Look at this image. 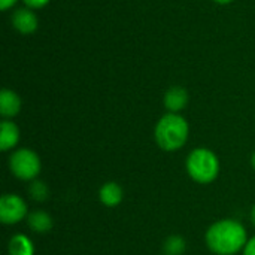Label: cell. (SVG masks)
<instances>
[{"mask_svg":"<svg viewBox=\"0 0 255 255\" xmlns=\"http://www.w3.org/2000/svg\"><path fill=\"white\" fill-rule=\"evenodd\" d=\"M205 241L214 254L236 255L244 251L248 233L244 224L236 220H220L208 229Z\"/></svg>","mask_w":255,"mask_h":255,"instance_id":"6da1fadb","label":"cell"},{"mask_svg":"<svg viewBox=\"0 0 255 255\" xmlns=\"http://www.w3.org/2000/svg\"><path fill=\"white\" fill-rule=\"evenodd\" d=\"M190 134V126L187 120L179 114H166L163 115L154 130V137L157 145L167 152H175L181 149Z\"/></svg>","mask_w":255,"mask_h":255,"instance_id":"7a4b0ae2","label":"cell"},{"mask_svg":"<svg viewBox=\"0 0 255 255\" xmlns=\"http://www.w3.org/2000/svg\"><path fill=\"white\" fill-rule=\"evenodd\" d=\"M185 169L197 184H211L220 175V160L209 148H196L188 154Z\"/></svg>","mask_w":255,"mask_h":255,"instance_id":"3957f363","label":"cell"},{"mask_svg":"<svg viewBox=\"0 0 255 255\" xmlns=\"http://www.w3.org/2000/svg\"><path fill=\"white\" fill-rule=\"evenodd\" d=\"M12 175L21 181H34L40 173L42 163L39 155L30 148H18L9 157Z\"/></svg>","mask_w":255,"mask_h":255,"instance_id":"277c9868","label":"cell"},{"mask_svg":"<svg viewBox=\"0 0 255 255\" xmlns=\"http://www.w3.org/2000/svg\"><path fill=\"white\" fill-rule=\"evenodd\" d=\"M27 203L18 194H3L0 199V221L13 226L27 218Z\"/></svg>","mask_w":255,"mask_h":255,"instance_id":"5b68a950","label":"cell"},{"mask_svg":"<svg viewBox=\"0 0 255 255\" xmlns=\"http://www.w3.org/2000/svg\"><path fill=\"white\" fill-rule=\"evenodd\" d=\"M12 25L15 30L21 34H31L37 28V16L33 12V9L28 7H19L13 12L12 18Z\"/></svg>","mask_w":255,"mask_h":255,"instance_id":"8992f818","label":"cell"},{"mask_svg":"<svg viewBox=\"0 0 255 255\" xmlns=\"http://www.w3.org/2000/svg\"><path fill=\"white\" fill-rule=\"evenodd\" d=\"M188 91L182 87H172L166 91L163 103L164 108L172 114H179L188 105Z\"/></svg>","mask_w":255,"mask_h":255,"instance_id":"52a82bcc","label":"cell"},{"mask_svg":"<svg viewBox=\"0 0 255 255\" xmlns=\"http://www.w3.org/2000/svg\"><path fill=\"white\" fill-rule=\"evenodd\" d=\"M21 111V99L19 96L7 88H3L0 93V114L4 120L13 118Z\"/></svg>","mask_w":255,"mask_h":255,"instance_id":"ba28073f","label":"cell"},{"mask_svg":"<svg viewBox=\"0 0 255 255\" xmlns=\"http://www.w3.org/2000/svg\"><path fill=\"white\" fill-rule=\"evenodd\" d=\"M123 197H124V191H123L121 185L114 181L105 182L99 190V199H100L102 205H105L106 208L118 206L123 202Z\"/></svg>","mask_w":255,"mask_h":255,"instance_id":"9c48e42d","label":"cell"},{"mask_svg":"<svg viewBox=\"0 0 255 255\" xmlns=\"http://www.w3.org/2000/svg\"><path fill=\"white\" fill-rule=\"evenodd\" d=\"M19 142V128L10 120H3L0 124V149L10 151Z\"/></svg>","mask_w":255,"mask_h":255,"instance_id":"30bf717a","label":"cell"},{"mask_svg":"<svg viewBox=\"0 0 255 255\" xmlns=\"http://www.w3.org/2000/svg\"><path fill=\"white\" fill-rule=\"evenodd\" d=\"M27 224H28V229L31 232L43 235V233L51 232L54 223H52V218H51V215L48 212H45V211H34V212L28 214Z\"/></svg>","mask_w":255,"mask_h":255,"instance_id":"8fae6325","label":"cell"},{"mask_svg":"<svg viewBox=\"0 0 255 255\" xmlns=\"http://www.w3.org/2000/svg\"><path fill=\"white\" fill-rule=\"evenodd\" d=\"M9 255H34V245L25 235H15L7 245Z\"/></svg>","mask_w":255,"mask_h":255,"instance_id":"7c38bea8","label":"cell"},{"mask_svg":"<svg viewBox=\"0 0 255 255\" xmlns=\"http://www.w3.org/2000/svg\"><path fill=\"white\" fill-rule=\"evenodd\" d=\"M187 250V242L182 236L172 235L163 244V253L166 255H184Z\"/></svg>","mask_w":255,"mask_h":255,"instance_id":"4fadbf2b","label":"cell"},{"mask_svg":"<svg viewBox=\"0 0 255 255\" xmlns=\"http://www.w3.org/2000/svg\"><path fill=\"white\" fill-rule=\"evenodd\" d=\"M28 193H30V196H31L33 200L43 202V200L48 199L49 190H48V187H46V184L43 181L34 179V181H31V184L28 187Z\"/></svg>","mask_w":255,"mask_h":255,"instance_id":"5bb4252c","label":"cell"},{"mask_svg":"<svg viewBox=\"0 0 255 255\" xmlns=\"http://www.w3.org/2000/svg\"><path fill=\"white\" fill-rule=\"evenodd\" d=\"M22 1H24L25 7H28V9H40L49 3V0H22Z\"/></svg>","mask_w":255,"mask_h":255,"instance_id":"9a60e30c","label":"cell"},{"mask_svg":"<svg viewBox=\"0 0 255 255\" xmlns=\"http://www.w3.org/2000/svg\"><path fill=\"white\" fill-rule=\"evenodd\" d=\"M244 255H255V236L248 239V242L244 248Z\"/></svg>","mask_w":255,"mask_h":255,"instance_id":"2e32d148","label":"cell"},{"mask_svg":"<svg viewBox=\"0 0 255 255\" xmlns=\"http://www.w3.org/2000/svg\"><path fill=\"white\" fill-rule=\"evenodd\" d=\"M18 0H0V7L1 10H7L9 7H12Z\"/></svg>","mask_w":255,"mask_h":255,"instance_id":"e0dca14e","label":"cell"},{"mask_svg":"<svg viewBox=\"0 0 255 255\" xmlns=\"http://www.w3.org/2000/svg\"><path fill=\"white\" fill-rule=\"evenodd\" d=\"M214 1H217V3H220V4H229V3H232V1H235V0H214Z\"/></svg>","mask_w":255,"mask_h":255,"instance_id":"ac0fdd59","label":"cell"},{"mask_svg":"<svg viewBox=\"0 0 255 255\" xmlns=\"http://www.w3.org/2000/svg\"><path fill=\"white\" fill-rule=\"evenodd\" d=\"M251 220H253V224L255 226V205L254 208H253V211H251Z\"/></svg>","mask_w":255,"mask_h":255,"instance_id":"d6986e66","label":"cell"},{"mask_svg":"<svg viewBox=\"0 0 255 255\" xmlns=\"http://www.w3.org/2000/svg\"><path fill=\"white\" fill-rule=\"evenodd\" d=\"M251 166L254 167V170H255V151L253 152V155H251Z\"/></svg>","mask_w":255,"mask_h":255,"instance_id":"ffe728a7","label":"cell"}]
</instances>
